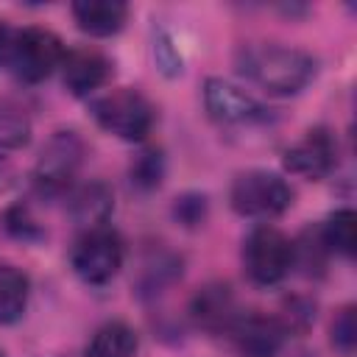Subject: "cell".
<instances>
[{
    "label": "cell",
    "mask_w": 357,
    "mask_h": 357,
    "mask_svg": "<svg viewBox=\"0 0 357 357\" xmlns=\"http://www.w3.org/2000/svg\"><path fill=\"white\" fill-rule=\"evenodd\" d=\"M11 184V167L0 159V187H8Z\"/></svg>",
    "instance_id": "d4e9b609"
},
{
    "label": "cell",
    "mask_w": 357,
    "mask_h": 357,
    "mask_svg": "<svg viewBox=\"0 0 357 357\" xmlns=\"http://www.w3.org/2000/svg\"><path fill=\"white\" fill-rule=\"evenodd\" d=\"M229 204L243 218H276L293 204L290 184L271 170H245L231 181Z\"/></svg>",
    "instance_id": "3957f363"
},
{
    "label": "cell",
    "mask_w": 357,
    "mask_h": 357,
    "mask_svg": "<svg viewBox=\"0 0 357 357\" xmlns=\"http://www.w3.org/2000/svg\"><path fill=\"white\" fill-rule=\"evenodd\" d=\"M296 265L293 259V240L279 231L276 226H254L243 243V268L251 282L257 284H276L282 282L290 268Z\"/></svg>",
    "instance_id": "277c9868"
},
{
    "label": "cell",
    "mask_w": 357,
    "mask_h": 357,
    "mask_svg": "<svg viewBox=\"0 0 357 357\" xmlns=\"http://www.w3.org/2000/svg\"><path fill=\"white\" fill-rule=\"evenodd\" d=\"M84 162V139L75 131H56L36 165H33V187L39 195H59L70 187L78 167Z\"/></svg>",
    "instance_id": "8992f818"
},
{
    "label": "cell",
    "mask_w": 357,
    "mask_h": 357,
    "mask_svg": "<svg viewBox=\"0 0 357 357\" xmlns=\"http://www.w3.org/2000/svg\"><path fill=\"white\" fill-rule=\"evenodd\" d=\"M190 312L195 318V324L212 335H220V332H229L231 324L237 321V301H234V293L229 284L223 282H212V284H204L195 296H192V304H190Z\"/></svg>",
    "instance_id": "7c38bea8"
},
{
    "label": "cell",
    "mask_w": 357,
    "mask_h": 357,
    "mask_svg": "<svg viewBox=\"0 0 357 357\" xmlns=\"http://www.w3.org/2000/svg\"><path fill=\"white\" fill-rule=\"evenodd\" d=\"M287 326L268 315H237L229 329L237 357H276L282 351Z\"/></svg>",
    "instance_id": "30bf717a"
},
{
    "label": "cell",
    "mask_w": 357,
    "mask_h": 357,
    "mask_svg": "<svg viewBox=\"0 0 357 357\" xmlns=\"http://www.w3.org/2000/svg\"><path fill=\"white\" fill-rule=\"evenodd\" d=\"M89 114L106 134L120 137L126 142H142L153 128L151 100L131 86H120L106 95H98L89 103Z\"/></svg>",
    "instance_id": "7a4b0ae2"
},
{
    "label": "cell",
    "mask_w": 357,
    "mask_h": 357,
    "mask_svg": "<svg viewBox=\"0 0 357 357\" xmlns=\"http://www.w3.org/2000/svg\"><path fill=\"white\" fill-rule=\"evenodd\" d=\"M153 53H156L159 67H162V73H165V75H176V73H181V56L170 47L167 36H162V39L153 45Z\"/></svg>",
    "instance_id": "603a6c76"
},
{
    "label": "cell",
    "mask_w": 357,
    "mask_h": 357,
    "mask_svg": "<svg viewBox=\"0 0 357 357\" xmlns=\"http://www.w3.org/2000/svg\"><path fill=\"white\" fill-rule=\"evenodd\" d=\"M0 357H3V354H0Z\"/></svg>",
    "instance_id": "484cf974"
},
{
    "label": "cell",
    "mask_w": 357,
    "mask_h": 357,
    "mask_svg": "<svg viewBox=\"0 0 357 357\" xmlns=\"http://www.w3.org/2000/svg\"><path fill=\"white\" fill-rule=\"evenodd\" d=\"M128 173H131L134 187H139V190H153V187H159V184H162V176H165V156H162V151H159V148L142 151L139 156H134Z\"/></svg>",
    "instance_id": "d6986e66"
},
{
    "label": "cell",
    "mask_w": 357,
    "mask_h": 357,
    "mask_svg": "<svg viewBox=\"0 0 357 357\" xmlns=\"http://www.w3.org/2000/svg\"><path fill=\"white\" fill-rule=\"evenodd\" d=\"M137 332L128 324L109 321L92 335L84 357H137Z\"/></svg>",
    "instance_id": "9a60e30c"
},
{
    "label": "cell",
    "mask_w": 357,
    "mask_h": 357,
    "mask_svg": "<svg viewBox=\"0 0 357 357\" xmlns=\"http://www.w3.org/2000/svg\"><path fill=\"white\" fill-rule=\"evenodd\" d=\"M28 293H31L28 276L14 265L0 262V326L22 318L28 307Z\"/></svg>",
    "instance_id": "2e32d148"
},
{
    "label": "cell",
    "mask_w": 357,
    "mask_h": 357,
    "mask_svg": "<svg viewBox=\"0 0 357 357\" xmlns=\"http://www.w3.org/2000/svg\"><path fill=\"white\" fill-rule=\"evenodd\" d=\"M3 223H6V229H8L14 237H20V240H39V237H42V229L36 226V220H33V218L28 215V209H22V206L8 209L6 218H3Z\"/></svg>",
    "instance_id": "7402d4cb"
},
{
    "label": "cell",
    "mask_w": 357,
    "mask_h": 357,
    "mask_svg": "<svg viewBox=\"0 0 357 357\" xmlns=\"http://www.w3.org/2000/svg\"><path fill=\"white\" fill-rule=\"evenodd\" d=\"M206 112L220 123H265L271 120V109H265L254 95L240 89L226 78H206L204 84Z\"/></svg>",
    "instance_id": "ba28073f"
},
{
    "label": "cell",
    "mask_w": 357,
    "mask_h": 357,
    "mask_svg": "<svg viewBox=\"0 0 357 357\" xmlns=\"http://www.w3.org/2000/svg\"><path fill=\"white\" fill-rule=\"evenodd\" d=\"M14 39H17V28H11L8 22H0V67H6V70H8V61H11Z\"/></svg>",
    "instance_id": "cb8c5ba5"
},
{
    "label": "cell",
    "mask_w": 357,
    "mask_h": 357,
    "mask_svg": "<svg viewBox=\"0 0 357 357\" xmlns=\"http://www.w3.org/2000/svg\"><path fill=\"white\" fill-rule=\"evenodd\" d=\"M61 81L70 95L84 98L103 86L112 75V61L95 47H75L61 59Z\"/></svg>",
    "instance_id": "8fae6325"
},
{
    "label": "cell",
    "mask_w": 357,
    "mask_h": 357,
    "mask_svg": "<svg viewBox=\"0 0 357 357\" xmlns=\"http://www.w3.org/2000/svg\"><path fill=\"white\" fill-rule=\"evenodd\" d=\"M237 70L271 95H298L318 73L312 53L284 45H245L237 50Z\"/></svg>",
    "instance_id": "6da1fadb"
},
{
    "label": "cell",
    "mask_w": 357,
    "mask_h": 357,
    "mask_svg": "<svg viewBox=\"0 0 357 357\" xmlns=\"http://www.w3.org/2000/svg\"><path fill=\"white\" fill-rule=\"evenodd\" d=\"M70 11L75 25L89 36H114L128 17V6L120 0H78Z\"/></svg>",
    "instance_id": "5bb4252c"
},
{
    "label": "cell",
    "mask_w": 357,
    "mask_h": 357,
    "mask_svg": "<svg viewBox=\"0 0 357 357\" xmlns=\"http://www.w3.org/2000/svg\"><path fill=\"white\" fill-rule=\"evenodd\" d=\"M173 215H176V220L181 226L192 229V226L204 223V218H206V198L201 192H184L173 204Z\"/></svg>",
    "instance_id": "ffe728a7"
},
{
    "label": "cell",
    "mask_w": 357,
    "mask_h": 357,
    "mask_svg": "<svg viewBox=\"0 0 357 357\" xmlns=\"http://www.w3.org/2000/svg\"><path fill=\"white\" fill-rule=\"evenodd\" d=\"M318 234H321L329 254H340V257L351 259L354 248H357V215H354V209H335L324 220Z\"/></svg>",
    "instance_id": "e0dca14e"
},
{
    "label": "cell",
    "mask_w": 357,
    "mask_h": 357,
    "mask_svg": "<svg viewBox=\"0 0 357 357\" xmlns=\"http://www.w3.org/2000/svg\"><path fill=\"white\" fill-rule=\"evenodd\" d=\"M284 167L304 178H326L337 165V142L326 128H310L296 145L284 151Z\"/></svg>",
    "instance_id": "9c48e42d"
},
{
    "label": "cell",
    "mask_w": 357,
    "mask_h": 357,
    "mask_svg": "<svg viewBox=\"0 0 357 357\" xmlns=\"http://www.w3.org/2000/svg\"><path fill=\"white\" fill-rule=\"evenodd\" d=\"M61 59H64V45L53 31H47V28H17L8 70L22 84L45 81L53 70L61 67Z\"/></svg>",
    "instance_id": "52a82bcc"
},
{
    "label": "cell",
    "mask_w": 357,
    "mask_h": 357,
    "mask_svg": "<svg viewBox=\"0 0 357 357\" xmlns=\"http://www.w3.org/2000/svg\"><path fill=\"white\" fill-rule=\"evenodd\" d=\"M75 276L86 284H106L123 268V240L109 226L84 229L70 251Z\"/></svg>",
    "instance_id": "5b68a950"
},
{
    "label": "cell",
    "mask_w": 357,
    "mask_h": 357,
    "mask_svg": "<svg viewBox=\"0 0 357 357\" xmlns=\"http://www.w3.org/2000/svg\"><path fill=\"white\" fill-rule=\"evenodd\" d=\"M67 212L81 229L106 226V220L114 212V192L106 181H86L70 192Z\"/></svg>",
    "instance_id": "4fadbf2b"
},
{
    "label": "cell",
    "mask_w": 357,
    "mask_h": 357,
    "mask_svg": "<svg viewBox=\"0 0 357 357\" xmlns=\"http://www.w3.org/2000/svg\"><path fill=\"white\" fill-rule=\"evenodd\" d=\"M332 343L340 349V351H351L354 343H357V321H354V307H343L335 321H332Z\"/></svg>",
    "instance_id": "44dd1931"
},
{
    "label": "cell",
    "mask_w": 357,
    "mask_h": 357,
    "mask_svg": "<svg viewBox=\"0 0 357 357\" xmlns=\"http://www.w3.org/2000/svg\"><path fill=\"white\" fill-rule=\"evenodd\" d=\"M31 142V120L14 109V106H0V148L17 151Z\"/></svg>",
    "instance_id": "ac0fdd59"
}]
</instances>
